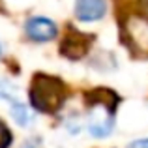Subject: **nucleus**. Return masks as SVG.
Listing matches in <instances>:
<instances>
[{
	"label": "nucleus",
	"mask_w": 148,
	"mask_h": 148,
	"mask_svg": "<svg viewBox=\"0 0 148 148\" xmlns=\"http://www.w3.org/2000/svg\"><path fill=\"white\" fill-rule=\"evenodd\" d=\"M84 103L88 109L86 126L90 135L96 139L109 137L114 127V112L120 103L118 94L111 88L98 86L84 96Z\"/></svg>",
	"instance_id": "nucleus-1"
},
{
	"label": "nucleus",
	"mask_w": 148,
	"mask_h": 148,
	"mask_svg": "<svg viewBox=\"0 0 148 148\" xmlns=\"http://www.w3.org/2000/svg\"><path fill=\"white\" fill-rule=\"evenodd\" d=\"M30 105L36 109L38 112H45V114H54L60 111L66 99V84L56 77L45 75V73H38L32 79L28 90Z\"/></svg>",
	"instance_id": "nucleus-2"
},
{
	"label": "nucleus",
	"mask_w": 148,
	"mask_h": 148,
	"mask_svg": "<svg viewBox=\"0 0 148 148\" xmlns=\"http://www.w3.org/2000/svg\"><path fill=\"white\" fill-rule=\"evenodd\" d=\"M122 41L135 58H148V15L130 13L124 19Z\"/></svg>",
	"instance_id": "nucleus-3"
},
{
	"label": "nucleus",
	"mask_w": 148,
	"mask_h": 148,
	"mask_svg": "<svg viewBox=\"0 0 148 148\" xmlns=\"http://www.w3.org/2000/svg\"><path fill=\"white\" fill-rule=\"evenodd\" d=\"M25 34L36 43H47L58 36V26L47 17H30L25 23Z\"/></svg>",
	"instance_id": "nucleus-4"
},
{
	"label": "nucleus",
	"mask_w": 148,
	"mask_h": 148,
	"mask_svg": "<svg viewBox=\"0 0 148 148\" xmlns=\"http://www.w3.org/2000/svg\"><path fill=\"white\" fill-rule=\"evenodd\" d=\"M90 45H92L90 36L73 30V32H69L68 36L64 38V41H62V45H60V53L64 54L66 58H69V60H81V58H84L88 54Z\"/></svg>",
	"instance_id": "nucleus-5"
},
{
	"label": "nucleus",
	"mask_w": 148,
	"mask_h": 148,
	"mask_svg": "<svg viewBox=\"0 0 148 148\" xmlns=\"http://www.w3.org/2000/svg\"><path fill=\"white\" fill-rule=\"evenodd\" d=\"M107 0H75V17L83 23H94L105 17Z\"/></svg>",
	"instance_id": "nucleus-6"
},
{
	"label": "nucleus",
	"mask_w": 148,
	"mask_h": 148,
	"mask_svg": "<svg viewBox=\"0 0 148 148\" xmlns=\"http://www.w3.org/2000/svg\"><path fill=\"white\" fill-rule=\"evenodd\" d=\"M10 112H11V118L15 120V124L21 126V127H26L34 122V116H32V112H30V109L26 107L21 99L10 103Z\"/></svg>",
	"instance_id": "nucleus-7"
},
{
	"label": "nucleus",
	"mask_w": 148,
	"mask_h": 148,
	"mask_svg": "<svg viewBox=\"0 0 148 148\" xmlns=\"http://www.w3.org/2000/svg\"><path fill=\"white\" fill-rule=\"evenodd\" d=\"M0 99L8 101V103H13L19 101V90L10 79L6 77H0Z\"/></svg>",
	"instance_id": "nucleus-8"
},
{
	"label": "nucleus",
	"mask_w": 148,
	"mask_h": 148,
	"mask_svg": "<svg viewBox=\"0 0 148 148\" xmlns=\"http://www.w3.org/2000/svg\"><path fill=\"white\" fill-rule=\"evenodd\" d=\"M11 141H13V137H11V131L6 127V124L0 120V148H8L11 145Z\"/></svg>",
	"instance_id": "nucleus-9"
},
{
	"label": "nucleus",
	"mask_w": 148,
	"mask_h": 148,
	"mask_svg": "<svg viewBox=\"0 0 148 148\" xmlns=\"http://www.w3.org/2000/svg\"><path fill=\"white\" fill-rule=\"evenodd\" d=\"M127 148H148V139H137V141L130 143Z\"/></svg>",
	"instance_id": "nucleus-10"
},
{
	"label": "nucleus",
	"mask_w": 148,
	"mask_h": 148,
	"mask_svg": "<svg viewBox=\"0 0 148 148\" xmlns=\"http://www.w3.org/2000/svg\"><path fill=\"white\" fill-rule=\"evenodd\" d=\"M23 148H40V139H28V141H25V145Z\"/></svg>",
	"instance_id": "nucleus-11"
},
{
	"label": "nucleus",
	"mask_w": 148,
	"mask_h": 148,
	"mask_svg": "<svg viewBox=\"0 0 148 148\" xmlns=\"http://www.w3.org/2000/svg\"><path fill=\"white\" fill-rule=\"evenodd\" d=\"M2 54H4V49H2V43H0V60H2Z\"/></svg>",
	"instance_id": "nucleus-12"
},
{
	"label": "nucleus",
	"mask_w": 148,
	"mask_h": 148,
	"mask_svg": "<svg viewBox=\"0 0 148 148\" xmlns=\"http://www.w3.org/2000/svg\"><path fill=\"white\" fill-rule=\"evenodd\" d=\"M141 2H148V0H141Z\"/></svg>",
	"instance_id": "nucleus-13"
}]
</instances>
